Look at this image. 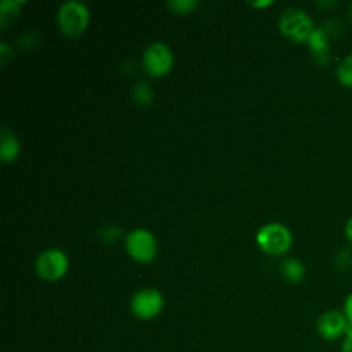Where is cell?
Returning a JSON list of instances; mask_svg holds the SVG:
<instances>
[{
	"label": "cell",
	"instance_id": "cell-3",
	"mask_svg": "<svg viewBox=\"0 0 352 352\" xmlns=\"http://www.w3.org/2000/svg\"><path fill=\"white\" fill-rule=\"evenodd\" d=\"M280 33L294 43L307 41L314 32V22L311 16L300 8L286 10L279 19Z\"/></svg>",
	"mask_w": 352,
	"mask_h": 352
},
{
	"label": "cell",
	"instance_id": "cell-18",
	"mask_svg": "<svg viewBox=\"0 0 352 352\" xmlns=\"http://www.w3.org/2000/svg\"><path fill=\"white\" fill-rule=\"evenodd\" d=\"M322 28L329 34V37L330 36H338V34H341L344 32V25L338 19H329Z\"/></svg>",
	"mask_w": 352,
	"mask_h": 352
},
{
	"label": "cell",
	"instance_id": "cell-8",
	"mask_svg": "<svg viewBox=\"0 0 352 352\" xmlns=\"http://www.w3.org/2000/svg\"><path fill=\"white\" fill-rule=\"evenodd\" d=\"M146 72L153 77H162L169 73L173 65V55L164 43H153L143 55Z\"/></svg>",
	"mask_w": 352,
	"mask_h": 352
},
{
	"label": "cell",
	"instance_id": "cell-11",
	"mask_svg": "<svg viewBox=\"0 0 352 352\" xmlns=\"http://www.w3.org/2000/svg\"><path fill=\"white\" fill-rule=\"evenodd\" d=\"M282 276L290 283H298L305 276V267L297 258H287L280 265Z\"/></svg>",
	"mask_w": 352,
	"mask_h": 352
},
{
	"label": "cell",
	"instance_id": "cell-24",
	"mask_svg": "<svg viewBox=\"0 0 352 352\" xmlns=\"http://www.w3.org/2000/svg\"><path fill=\"white\" fill-rule=\"evenodd\" d=\"M346 14H348V18H349V21L352 22V3L349 4V7H348V11H346Z\"/></svg>",
	"mask_w": 352,
	"mask_h": 352
},
{
	"label": "cell",
	"instance_id": "cell-6",
	"mask_svg": "<svg viewBox=\"0 0 352 352\" xmlns=\"http://www.w3.org/2000/svg\"><path fill=\"white\" fill-rule=\"evenodd\" d=\"M69 268V260L66 254L59 249H48L43 252L36 260L37 275L48 282L62 279Z\"/></svg>",
	"mask_w": 352,
	"mask_h": 352
},
{
	"label": "cell",
	"instance_id": "cell-10",
	"mask_svg": "<svg viewBox=\"0 0 352 352\" xmlns=\"http://www.w3.org/2000/svg\"><path fill=\"white\" fill-rule=\"evenodd\" d=\"M19 153V143L15 135L7 129H1V143H0V158L4 162H11L18 157Z\"/></svg>",
	"mask_w": 352,
	"mask_h": 352
},
{
	"label": "cell",
	"instance_id": "cell-5",
	"mask_svg": "<svg viewBox=\"0 0 352 352\" xmlns=\"http://www.w3.org/2000/svg\"><path fill=\"white\" fill-rule=\"evenodd\" d=\"M129 256L139 263H150L157 254V242L154 235L144 228L132 230L125 239Z\"/></svg>",
	"mask_w": 352,
	"mask_h": 352
},
{
	"label": "cell",
	"instance_id": "cell-17",
	"mask_svg": "<svg viewBox=\"0 0 352 352\" xmlns=\"http://www.w3.org/2000/svg\"><path fill=\"white\" fill-rule=\"evenodd\" d=\"M121 236V230L111 226V227H106L100 231V238L103 242L106 243H116Z\"/></svg>",
	"mask_w": 352,
	"mask_h": 352
},
{
	"label": "cell",
	"instance_id": "cell-23",
	"mask_svg": "<svg viewBox=\"0 0 352 352\" xmlns=\"http://www.w3.org/2000/svg\"><path fill=\"white\" fill-rule=\"evenodd\" d=\"M270 4H272V1H258V3H252V6H253V7H267V6H270Z\"/></svg>",
	"mask_w": 352,
	"mask_h": 352
},
{
	"label": "cell",
	"instance_id": "cell-4",
	"mask_svg": "<svg viewBox=\"0 0 352 352\" xmlns=\"http://www.w3.org/2000/svg\"><path fill=\"white\" fill-rule=\"evenodd\" d=\"M164 308L162 294L153 287L136 292L131 300V312L140 320H151L157 318Z\"/></svg>",
	"mask_w": 352,
	"mask_h": 352
},
{
	"label": "cell",
	"instance_id": "cell-7",
	"mask_svg": "<svg viewBox=\"0 0 352 352\" xmlns=\"http://www.w3.org/2000/svg\"><path fill=\"white\" fill-rule=\"evenodd\" d=\"M316 333L318 336L329 342L341 341L345 336L349 324L342 311L327 309L319 315L316 319Z\"/></svg>",
	"mask_w": 352,
	"mask_h": 352
},
{
	"label": "cell",
	"instance_id": "cell-1",
	"mask_svg": "<svg viewBox=\"0 0 352 352\" xmlns=\"http://www.w3.org/2000/svg\"><path fill=\"white\" fill-rule=\"evenodd\" d=\"M260 249L271 256H280L292 246V232L279 223H270L261 227L256 236Z\"/></svg>",
	"mask_w": 352,
	"mask_h": 352
},
{
	"label": "cell",
	"instance_id": "cell-22",
	"mask_svg": "<svg viewBox=\"0 0 352 352\" xmlns=\"http://www.w3.org/2000/svg\"><path fill=\"white\" fill-rule=\"evenodd\" d=\"M345 235L352 242V217H349V220L345 224Z\"/></svg>",
	"mask_w": 352,
	"mask_h": 352
},
{
	"label": "cell",
	"instance_id": "cell-19",
	"mask_svg": "<svg viewBox=\"0 0 352 352\" xmlns=\"http://www.w3.org/2000/svg\"><path fill=\"white\" fill-rule=\"evenodd\" d=\"M348 320L349 327H352V292L345 297L344 304H342V309H341Z\"/></svg>",
	"mask_w": 352,
	"mask_h": 352
},
{
	"label": "cell",
	"instance_id": "cell-15",
	"mask_svg": "<svg viewBox=\"0 0 352 352\" xmlns=\"http://www.w3.org/2000/svg\"><path fill=\"white\" fill-rule=\"evenodd\" d=\"M334 265L340 271H349L352 270V250L348 248H341L334 257Z\"/></svg>",
	"mask_w": 352,
	"mask_h": 352
},
{
	"label": "cell",
	"instance_id": "cell-14",
	"mask_svg": "<svg viewBox=\"0 0 352 352\" xmlns=\"http://www.w3.org/2000/svg\"><path fill=\"white\" fill-rule=\"evenodd\" d=\"M132 95H133L135 102L139 103V104H142V106L150 104V103L153 102V96H154L150 84L146 82V81H139V82L135 85L133 91H132Z\"/></svg>",
	"mask_w": 352,
	"mask_h": 352
},
{
	"label": "cell",
	"instance_id": "cell-20",
	"mask_svg": "<svg viewBox=\"0 0 352 352\" xmlns=\"http://www.w3.org/2000/svg\"><path fill=\"white\" fill-rule=\"evenodd\" d=\"M340 352H352V327H348L345 336L342 337Z\"/></svg>",
	"mask_w": 352,
	"mask_h": 352
},
{
	"label": "cell",
	"instance_id": "cell-9",
	"mask_svg": "<svg viewBox=\"0 0 352 352\" xmlns=\"http://www.w3.org/2000/svg\"><path fill=\"white\" fill-rule=\"evenodd\" d=\"M329 34L323 28H315L311 36L308 37V47L311 50L312 58L316 63L324 66L330 62V45H329Z\"/></svg>",
	"mask_w": 352,
	"mask_h": 352
},
{
	"label": "cell",
	"instance_id": "cell-2",
	"mask_svg": "<svg viewBox=\"0 0 352 352\" xmlns=\"http://www.w3.org/2000/svg\"><path fill=\"white\" fill-rule=\"evenodd\" d=\"M89 11L78 1H67L58 11V23L66 37L80 36L88 26Z\"/></svg>",
	"mask_w": 352,
	"mask_h": 352
},
{
	"label": "cell",
	"instance_id": "cell-12",
	"mask_svg": "<svg viewBox=\"0 0 352 352\" xmlns=\"http://www.w3.org/2000/svg\"><path fill=\"white\" fill-rule=\"evenodd\" d=\"M22 1H1L0 3V25L6 28L11 25L19 14Z\"/></svg>",
	"mask_w": 352,
	"mask_h": 352
},
{
	"label": "cell",
	"instance_id": "cell-16",
	"mask_svg": "<svg viewBox=\"0 0 352 352\" xmlns=\"http://www.w3.org/2000/svg\"><path fill=\"white\" fill-rule=\"evenodd\" d=\"M168 7L170 11L176 14H187L191 12L197 7V1L194 0H170L168 1Z\"/></svg>",
	"mask_w": 352,
	"mask_h": 352
},
{
	"label": "cell",
	"instance_id": "cell-21",
	"mask_svg": "<svg viewBox=\"0 0 352 352\" xmlns=\"http://www.w3.org/2000/svg\"><path fill=\"white\" fill-rule=\"evenodd\" d=\"M12 58V50L11 47L7 44V43H1L0 44V60H1V65L4 66L10 59Z\"/></svg>",
	"mask_w": 352,
	"mask_h": 352
},
{
	"label": "cell",
	"instance_id": "cell-13",
	"mask_svg": "<svg viewBox=\"0 0 352 352\" xmlns=\"http://www.w3.org/2000/svg\"><path fill=\"white\" fill-rule=\"evenodd\" d=\"M337 80L341 85L352 88V54L341 59L337 66Z\"/></svg>",
	"mask_w": 352,
	"mask_h": 352
}]
</instances>
